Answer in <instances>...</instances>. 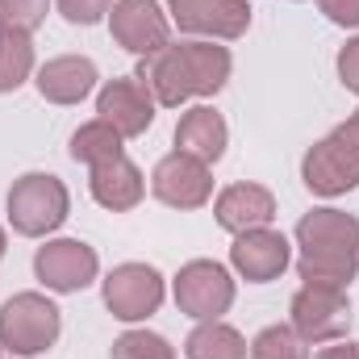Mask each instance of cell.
Segmentation results:
<instances>
[{
  "label": "cell",
  "mask_w": 359,
  "mask_h": 359,
  "mask_svg": "<svg viewBox=\"0 0 359 359\" xmlns=\"http://www.w3.org/2000/svg\"><path fill=\"white\" fill-rule=\"evenodd\" d=\"M297 271L305 284L347 288L359 271V217L343 209H313L297 222Z\"/></svg>",
  "instance_id": "1"
},
{
  "label": "cell",
  "mask_w": 359,
  "mask_h": 359,
  "mask_svg": "<svg viewBox=\"0 0 359 359\" xmlns=\"http://www.w3.org/2000/svg\"><path fill=\"white\" fill-rule=\"evenodd\" d=\"M301 180L318 196H343L359 184V109L339 130H330L322 142L309 147L301 163Z\"/></svg>",
  "instance_id": "2"
},
{
  "label": "cell",
  "mask_w": 359,
  "mask_h": 359,
  "mask_svg": "<svg viewBox=\"0 0 359 359\" xmlns=\"http://www.w3.org/2000/svg\"><path fill=\"white\" fill-rule=\"evenodd\" d=\"M67 209H72V196L63 180L46 176V172L21 176L8 192V222L25 238H46L50 230H59L67 222Z\"/></svg>",
  "instance_id": "3"
},
{
  "label": "cell",
  "mask_w": 359,
  "mask_h": 359,
  "mask_svg": "<svg viewBox=\"0 0 359 359\" xmlns=\"http://www.w3.org/2000/svg\"><path fill=\"white\" fill-rule=\"evenodd\" d=\"M59 339V309L42 292H17L0 305V347L8 355H42Z\"/></svg>",
  "instance_id": "4"
},
{
  "label": "cell",
  "mask_w": 359,
  "mask_h": 359,
  "mask_svg": "<svg viewBox=\"0 0 359 359\" xmlns=\"http://www.w3.org/2000/svg\"><path fill=\"white\" fill-rule=\"evenodd\" d=\"M292 330L309 343V347H326L339 343L351 326V301L347 288H330V284H301L292 292Z\"/></svg>",
  "instance_id": "5"
},
{
  "label": "cell",
  "mask_w": 359,
  "mask_h": 359,
  "mask_svg": "<svg viewBox=\"0 0 359 359\" xmlns=\"http://www.w3.org/2000/svg\"><path fill=\"white\" fill-rule=\"evenodd\" d=\"M176 305L196 318V322H213L234 305V280L230 271L213 259H192L176 276Z\"/></svg>",
  "instance_id": "6"
},
{
  "label": "cell",
  "mask_w": 359,
  "mask_h": 359,
  "mask_svg": "<svg viewBox=\"0 0 359 359\" xmlns=\"http://www.w3.org/2000/svg\"><path fill=\"white\" fill-rule=\"evenodd\" d=\"M109 29H113L117 46H126L138 59H147L172 42V21L155 0H117L109 8Z\"/></svg>",
  "instance_id": "7"
},
{
  "label": "cell",
  "mask_w": 359,
  "mask_h": 359,
  "mask_svg": "<svg viewBox=\"0 0 359 359\" xmlns=\"http://www.w3.org/2000/svg\"><path fill=\"white\" fill-rule=\"evenodd\" d=\"M104 305L121 322H142L163 305V276L147 264H121L104 280Z\"/></svg>",
  "instance_id": "8"
},
{
  "label": "cell",
  "mask_w": 359,
  "mask_h": 359,
  "mask_svg": "<svg viewBox=\"0 0 359 359\" xmlns=\"http://www.w3.org/2000/svg\"><path fill=\"white\" fill-rule=\"evenodd\" d=\"M151 192L172 205V209H201L209 196H213V176H209V163L184 155V151H172L155 163L151 172Z\"/></svg>",
  "instance_id": "9"
},
{
  "label": "cell",
  "mask_w": 359,
  "mask_h": 359,
  "mask_svg": "<svg viewBox=\"0 0 359 359\" xmlns=\"http://www.w3.org/2000/svg\"><path fill=\"white\" fill-rule=\"evenodd\" d=\"M96 251L80 238H55L46 247H38L34 271L50 292H80L96 280Z\"/></svg>",
  "instance_id": "10"
},
{
  "label": "cell",
  "mask_w": 359,
  "mask_h": 359,
  "mask_svg": "<svg viewBox=\"0 0 359 359\" xmlns=\"http://www.w3.org/2000/svg\"><path fill=\"white\" fill-rule=\"evenodd\" d=\"M172 21L184 34H201V38H243L251 25V8L247 0H168Z\"/></svg>",
  "instance_id": "11"
},
{
  "label": "cell",
  "mask_w": 359,
  "mask_h": 359,
  "mask_svg": "<svg viewBox=\"0 0 359 359\" xmlns=\"http://www.w3.org/2000/svg\"><path fill=\"white\" fill-rule=\"evenodd\" d=\"M138 84L155 96V104H184L188 96H196V76H192V55H188V42L180 46H163L155 55H147L138 63Z\"/></svg>",
  "instance_id": "12"
},
{
  "label": "cell",
  "mask_w": 359,
  "mask_h": 359,
  "mask_svg": "<svg viewBox=\"0 0 359 359\" xmlns=\"http://www.w3.org/2000/svg\"><path fill=\"white\" fill-rule=\"evenodd\" d=\"M96 113L100 121H109L121 138H138L151 130L155 121V96L138 84V76H126V80H109L100 96H96Z\"/></svg>",
  "instance_id": "13"
},
{
  "label": "cell",
  "mask_w": 359,
  "mask_h": 359,
  "mask_svg": "<svg viewBox=\"0 0 359 359\" xmlns=\"http://www.w3.org/2000/svg\"><path fill=\"white\" fill-rule=\"evenodd\" d=\"M230 264L243 280L251 284H268L280 271L288 268V238L276 234L268 226L259 230H247V234H234V247H230Z\"/></svg>",
  "instance_id": "14"
},
{
  "label": "cell",
  "mask_w": 359,
  "mask_h": 359,
  "mask_svg": "<svg viewBox=\"0 0 359 359\" xmlns=\"http://www.w3.org/2000/svg\"><path fill=\"white\" fill-rule=\"evenodd\" d=\"M217 226L230 230V234H247V230H259L276 217V196H271L264 184H230L217 205Z\"/></svg>",
  "instance_id": "15"
},
{
  "label": "cell",
  "mask_w": 359,
  "mask_h": 359,
  "mask_svg": "<svg viewBox=\"0 0 359 359\" xmlns=\"http://www.w3.org/2000/svg\"><path fill=\"white\" fill-rule=\"evenodd\" d=\"M88 184H92L96 205H104V209H113V213L134 209V205L142 201V192H147L142 172H138L126 155H117V159H109V163H96Z\"/></svg>",
  "instance_id": "16"
},
{
  "label": "cell",
  "mask_w": 359,
  "mask_h": 359,
  "mask_svg": "<svg viewBox=\"0 0 359 359\" xmlns=\"http://www.w3.org/2000/svg\"><path fill=\"white\" fill-rule=\"evenodd\" d=\"M176 151L201 159V163H217L222 151H226V121H222V113L209 109V104L188 109L176 126Z\"/></svg>",
  "instance_id": "17"
},
{
  "label": "cell",
  "mask_w": 359,
  "mask_h": 359,
  "mask_svg": "<svg viewBox=\"0 0 359 359\" xmlns=\"http://www.w3.org/2000/svg\"><path fill=\"white\" fill-rule=\"evenodd\" d=\"M92 88H96V67H92V59H80V55L50 59L38 72V92L50 104H80Z\"/></svg>",
  "instance_id": "18"
},
{
  "label": "cell",
  "mask_w": 359,
  "mask_h": 359,
  "mask_svg": "<svg viewBox=\"0 0 359 359\" xmlns=\"http://www.w3.org/2000/svg\"><path fill=\"white\" fill-rule=\"evenodd\" d=\"M184 355L188 359H247V339L234 326H226V322L213 318V322H201L188 334Z\"/></svg>",
  "instance_id": "19"
},
{
  "label": "cell",
  "mask_w": 359,
  "mask_h": 359,
  "mask_svg": "<svg viewBox=\"0 0 359 359\" xmlns=\"http://www.w3.org/2000/svg\"><path fill=\"white\" fill-rule=\"evenodd\" d=\"M121 134L109 126V121H88V126H80L76 134H72V159L76 163H88V168H96V163H109V159H117L121 155Z\"/></svg>",
  "instance_id": "20"
},
{
  "label": "cell",
  "mask_w": 359,
  "mask_h": 359,
  "mask_svg": "<svg viewBox=\"0 0 359 359\" xmlns=\"http://www.w3.org/2000/svg\"><path fill=\"white\" fill-rule=\"evenodd\" d=\"M34 72V42L21 29H0V92L21 88Z\"/></svg>",
  "instance_id": "21"
},
{
  "label": "cell",
  "mask_w": 359,
  "mask_h": 359,
  "mask_svg": "<svg viewBox=\"0 0 359 359\" xmlns=\"http://www.w3.org/2000/svg\"><path fill=\"white\" fill-rule=\"evenodd\" d=\"M247 355L251 359H309V343L292 326H268V330L255 334Z\"/></svg>",
  "instance_id": "22"
},
{
  "label": "cell",
  "mask_w": 359,
  "mask_h": 359,
  "mask_svg": "<svg viewBox=\"0 0 359 359\" xmlns=\"http://www.w3.org/2000/svg\"><path fill=\"white\" fill-rule=\"evenodd\" d=\"M113 359H176L172 343L163 334H151V330H126L117 343H113Z\"/></svg>",
  "instance_id": "23"
},
{
  "label": "cell",
  "mask_w": 359,
  "mask_h": 359,
  "mask_svg": "<svg viewBox=\"0 0 359 359\" xmlns=\"http://www.w3.org/2000/svg\"><path fill=\"white\" fill-rule=\"evenodd\" d=\"M50 13V0H0V29L34 34Z\"/></svg>",
  "instance_id": "24"
},
{
  "label": "cell",
  "mask_w": 359,
  "mask_h": 359,
  "mask_svg": "<svg viewBox=\"0 0 359 359\" xmlns=\"http://www.w3.org/2000/svg\"><path fill=\"white\" fill-rule=\"evenodd\" d=\"M117 0H59V13L72 21V25H96L100 17H109Z\"/></svg>",
  "instance_id": "25"
},
{
  "label": "cell",
  "mask_w": 359,
  "mask_h": 359,
  "mask_svg": "<svg viewBox=\"0 0 359 359\" xmlns=\"http://www.w3.org/2000/svg\"><path fill=\"white\" fill-rule=\"evenodd\" d=\"M339 76H343V84L359 96V38H351V42L339 50Z\"/></svg>",
  "instance_id": "26"
},
{
  "label": "cell",
  "mask_w": 359,
  "mask_h": 359,
  "mask_svg": "<svg viewBox=\"0 0 359 359\" xmlns=\"http://www.w3.org/2000/svg\"><path fill=\"white\" fill-rule=\"evenodd\" d=\"M318 4L334 25H347V29L359 25V0H318Z\"/></svg>",
  "instance_id": "27"
},
{
  "label": "cell",
  "mask_w": 359,
  "mask_h": 359,
  "mask_svg": "<svg viewBox=\"0 0 359 359\" xmlns=\"http://www.w3.org/2000/svg\"><path fill=\"white\" fill-rule=\"evenodd\" d=\"M318 359H359V343H326L322 351H318Z\"/></svg>",
  "instance_id": "28"
},
{
  "label": "cell",
  "mask_w": 359,
  "mask_h": 359,
  "mask_svg": "<svg viewBox=\"0 0 359 359\" xmlns=\"http://www.w3.org/2000/svg\"><path fill=\"white\" fill-rule=\"evenodd\" d=\"M0 255H4V230H0Z\"/></svg>",
  "instance_id": "29"
}]
</instances>
